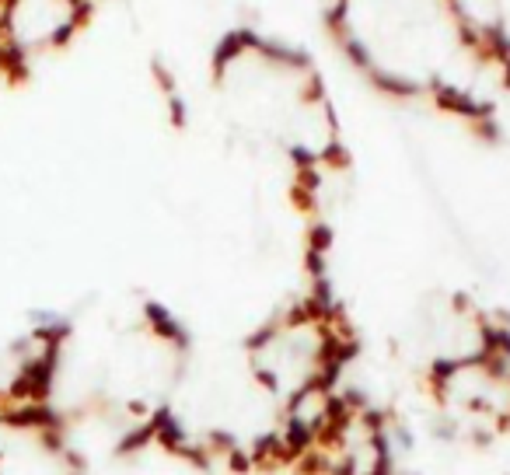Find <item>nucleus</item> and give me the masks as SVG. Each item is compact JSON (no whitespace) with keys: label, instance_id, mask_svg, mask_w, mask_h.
I'll return each mask as SVG.
<instances>
[{"label":"nucleus","instance_id":"7ed1b4c3","mask_svg":"<svg viewBox=\"0 0 510 475\" xmlns=\"http://www.w3.org/2000/svg\"><path fill=\"white\" fill-rule=\"evenodd\" d=\"M81 7L84 0H4L0 32L18 53H39L77 28Z\"/></svg>","mask_w":510,"mask_h":475},{"label":"nucleus","instance_id":"f03ea898","mask_svg":"<svg viewBox=\"0 0 510 475\" xmlns=\"http://www.w3.org/2000/svg\"><path fill=\"white\" fill-rule=\"evenodd\" d=\"M220 91L238 122L305 158H321L336 147L332 112L318 95L307 67L291 56L241 46L220 63Z\"/></svg>","mask_w":510,"mask_h":475},{"label":"nucleus","instance_id":"f257e3e1","mask_svg":"<svg viewBox=\"0 0 510 475\" xmlns=\"http://www.w3.org/2000/svg\"><path fill=\"white\" fill-rule=\"evenodd\" d=\"M339 35L357 63L395 91L479 98L493 60L465 32L451 0H343Z\"/></svg>","mask_w":510,"mask_h":475}]
</instances>
